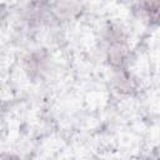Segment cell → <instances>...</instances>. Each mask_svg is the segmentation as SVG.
<instances>
[{"label": "cell", "instance_id": "obj_1", "mask_svg": "<svg viewBox=\"0 0 160 160\" xmlns=\"http://www.w3.org/2000/svg\"><path fill=\"white\" fill-rule=\"evenodd\" d=\"M145 10L149 12V15L155 19V20H159L160 19V2H149V4H145Z\"/></svg>", "mask_w": 160, "mask_h": 160}]
</instances>
